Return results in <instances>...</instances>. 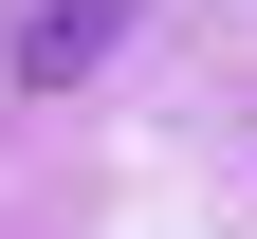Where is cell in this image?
Wrapping results in <instances>:
<instances>
[{"mask_svg":"<svg viewBox=\"0 0 257 239\" xmlns=\"http://www.w3.org/2000/svg\"><path fill=\"white\" fill-rule=\"evenodd\" d=\"M128 55V0H0V74L19 92H92Z\"/></svg>","mask_w":257,"mask_h":239,"instance_id":"1","label":"cell"}]
</instances>
